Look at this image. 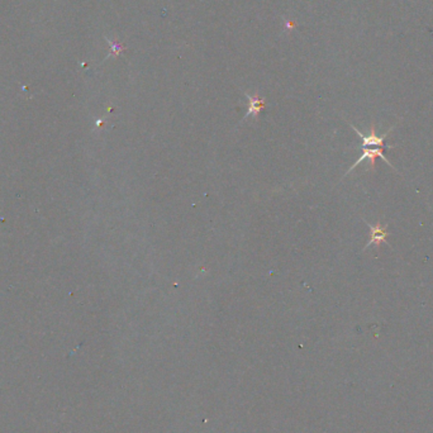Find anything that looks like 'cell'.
<instances>
[{"label": "cell", "mask_w": 433, "mask_h": 433, "mask_svg": "<svg viewBox=\"0 0 433 433\" xmlns=\"http://www.w3.org/2000/svg\"><path fill=\"white\" fill-rule=\"evenodd\" d=\"M351 128H352L353 130H355L356 133H357L359 137L361 138V146L360 147H367V146H378V147H381V148H388V149H391L393 148V146H388V144H385V140L386 137L389 136V133L391 132V130L394 129V126H391L390 128L388 129V132L385 133V135L383 136H378L376 135V128H375V124L372 123L371 124V128H370V133L369 135H364V133H361L360 130L357 129L355 126H352V124H350Z\"/></svg>", "instance_id": "obj_1"}, {"label": "cell", "mask_w": 433, "mask_h": 433, "mask_svg": "<svg viewBox=\"0 0 433 433\" xmlns=\"http://www.w3.org/2000/svg\"><path fill=\"white\" fill-rule=\"evenodd\" d=\"M246 98H247V100H249V109H247V113H246V117H244V119L250 116L257 117V114L260 113L261 109L265 107V100L258 99L257 97H251V95H249V94L246 95Z\"/></svg>", "instance_id": "obj_4"}, {"label": "cell", "mask_w": 433, "mask_h": 433, "mask_svg": "<svg viewBox=\"0 0 433 433\" xmlns=\"http://www.w3.org/2000/svg\"><path fill=\"white\" fill-rule=\"evenodd\" d=\"M365 223H366L370 228V241L367 242L366 246L364 247V251L366 249H369L370 246H372V244L379 247L380 243H383V242L389 246L388 241H386V237L389 236L388 225H381L380 220H378V223L375 225H371L369 222H366V220H365Z\"/></svg>", "instance_id": "obj_3"}, {"label": "cell", "mask_w": 433, "mask_h": 433, "mask_svg": "<svg viewBox=\"0 0 433 433\" xmlns=\"http://www.w3.org/2000/svg\"><path fill=\"white\" fill-rule=\"evenodd\" d=\"M360 148L362 149L361 156L359 157L357 161L348 168V171L345 174V176H347L351 171L355 170V168L359 166V163H361L364 160H366V159H369V161H370V165H369L370 170H375V160H376V157H381V159L388 163L391 168H394V166H391V163L389 162L388 159L385 157V149H388V148H381V147H379V148H366V147H360Z\"/></svg>", "instance_id": "obj_2"}]
</instances>
